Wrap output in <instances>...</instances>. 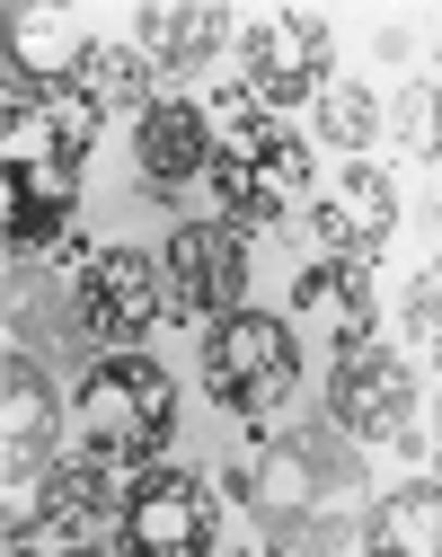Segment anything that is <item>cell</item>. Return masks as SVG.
<instances>
[{
    "mask_svg": "<svg viewBox=\"0 0 442 557\" xmlns=\"http://www.w3.org/2000/svg\"><path fill=\"white\" fill-rule=\"evenodd\" d=\"M231 505L257 531V557H354L372 531V486H363V443H345L328 416L302 425H248L231 460Z\"/></svg>",
    "mask_w": 442,
    "mask_h": 557,
    "instance_id": "1",
    "label": "cell"
},
{
    "mask_svg": "<svg viewBox=\"0 0 442 557\" xmlns=\"http://www.w3.org/2000/svg\"><path fill=\"white\" fill-rule=\"evenodd\" d=\"M204 115L221 124V151H212L221 222L248 231V239H257V231H283V222H292V203L310 195V143H302V133H274V124L257 115L248 89H221Z\"/></svg>",
    "mask_w": 442,
    "mask_h": 557,
    "instance_id": "2",
    "label": "cell"
},
{
    "mask_svg": "<svg viewBox=\"0 0 442 557\" xmlns=\"http://www.w3.org/2000/svg\"><path fill=\"white\" fill-rule=\"evenodd\" d=\"M71 434L107 469H160L177 434V381L151 355H98L71 389Z\"/></svg>",
    "mask_w": 442,
    "mask_h": 557,
    "instance_id": "3",
    "label": "cell"
},
{
    "mask_svg": "<svg viewBox=\"0 0 442 557\" xmlns=\"http://www.w3.org/2000/svg\"><path fill=\"white\" fill-rule=\"evenodd\" d=\"M204 398L221 416L274 425V416L302 398V336H292L274 310H240V319L204 327Z\"/></svg>",
    "mask_w": 442,
    "mask_h": 557,
    "instance_id": "4",
    "label": "cell"
},
{
    "mask_svg": "<svg viewBox=\"0 0 442 557\" xmlns=\"http://www.w3.org/2000/svg\"><path fill=\"white\" fill-rule=\"evenodd\" d=\"M98 98L81 89V72H45V62L10 53L0 62V124H10V160H36L53 177H81L89 143H98Z\"/></svg>",
    "mask_w": 442,
    "mask_h": 557,
    "instance_id": "5",
    "label": "cell"
},
{
    "mask_svg": "<svg viewBox=\"0 0 442 557\" xmlns=\"http://www.w3.org/2000/svg\"><path fill=\"white\" fill-rule=\"evenodd\" d=\"M71 310H81V345L133 355V345L169 319V274H160L151 248H98L71 274Z\"/></svg>",
    "mask_w": 442,
    "mask_h": 557,
    "instance_id": "6",
    "label": "cell"
},
{
    "mask_svg": "<svg viewBox=\"0 0 442 557\" xmlns=\"http://www.w3.org/2000/svg\"><path fill=\"white\" fill-rule=\"evenodd\" d=\"M328 425L345 443H398L416 434V372L407 355H390L381 336H345L336 345V363H328Z\"/></svg>",
    "mask_w": 442,
    "mask_h": 557,
    "instance_id": "7",
    "label": "cell"
},
{
    "mask_svg": "<svg viewBox=\"0 0 442 557\" xmlns=\"http://www.w3.org/2000/svg\"><path fill=\"white\" fill-rule=\"evenodd\" d=\"M124 505H133L124 469L71 451V460L36 469V513H27V522L53 540V557H107V548L124 540Z\"/></svg>",
    "mask_w": 442,
    "mask_h": 557,
    "instance_id": "8",
    "label": "cell"
},
{
    "mask_svg": "<svg viewBox=\"0 0 442 557\" xmlns=\"http://www.w3.org/2000/svg\"><path fill=\"white\" fill-rule=\"evenodd\" d=\"M221 531H231V505L221 486L195 469H142L133 505H124V548L133 557H212Z\"/></svg>",
    "mask_w": 442,
    "mask_h": 557,
    "instance_id": "9",
    "label": "cell"
},
{
    "mask_svg": "<svg viewBox=\"0 0 442 557\" xmlns=\"http://www.w3.org/2000/svg\"><path fill=\"white\" fill-rule=\"evenodd\" d=\"M160 274H169V319H195V327H221L248 310V231L231 222H177L169 248H160Z\"/></svg>",
    "mask_w": 442,
    "mask_h": 557,
    "instance_id": "10",
    "label": "cell"
},
{
    "mask_svg": "<svg viewBox=\"0 0 442 557\" xmlns=\"http://www.w3.org/2000/svg\"><path fill=\"white\" fill-rule=\"evenodd\" d=\"M240 89L257 107H302V98H328V18L319 10H274L240 36Z\"/></svg>",
    "mask_w": 442,
    "mask_h": 557,
    "instance_id": "11",
    "label": "cell"
},
{
    "mask_svg": "<svg viewBox=\"0 0 442 557\" xmlns=\"http://www.w3.org/2000/svg\"><path fill=\"white\" fill-rule=\"evenodd\" d=\"M310 239L336 265H381V248L398 239V177L390 169H354L336 186V203H310Z\"/></svg>",
    "mask_w": 442,
    "mask_h": 557,
    "instance_id": "12",
    "label": "cell"
},
{
    "mask_svg": "<svg viewBox=\"0 0 442 557\" xmlns=\"http://www.w3.org/2000/svg\"><path fill=\"white\" fill-rule=\"evenodd\" d=\"M212 151H221V133H212V115L195 98H160L151 115L133 124V169H142L151 195H169L186 177H212Z\"/></svg>",
    "mask_w": 442,
    "mask_h": 557,
    "instance_id": "13",
    "label": "cell"
},
{
    "mask_svg": "<svg viewBox=\"0 0 442 557\" xmlns=\"http://www.w3.org/2000/svg\"><path fill=\"white\" fill-rule=\"evenodd\" d=\"M0 195H10V265H36L71 239V203H81V177H53L36 160L0 169Z\"/></svg>",
    "mask_w": 442,
    "mask_h": 557,
    "instance_id": "14",
    "label": "cell"
},
{
    "mask_svg": "<svg viewBox=\"0 0 442 557\" xmlns=\"http://www.w3.org/2000/svg\"><path fill=\"white\" fill-rule=\"evenodd\" d=\"M53 425H62V407H53L45 363L10 355V363H0V443H10V486L36 478V469H53Z\"/></svg>",
    "mask_w": 442,
    "mask_h": 557,
    "instance_id": "15",
    "label": "cell"
},
{
    "mask_svg": "<svg viewBox=\"0 0 442 557\" xmlns=\"http://www.w3.org/2000/svg\"><path fill=\"white\" fill-rule=\"evenodd\" d=\"M354 557H442V469L416 478V486H390Z\"/></svg>",
    "mask_w": 442,
    "mask_h": 557,
    "instance_id": "16",
    "label": "cell"
},
{
    "mask_svg": "<svg viewBox=\"0 0 442 557\" xmlns=\"http://www.w3.org/2000/svg\"><path fill=\"white\" fill-rule=\"evenodd\" d=\"M133 45L160 62V72H212L221 45H231V10H142Z\"/></svg>",
    "mask_w": 442,
    "mask_h": 557,
    "instance_id": "17",
    "label": "cell"
},
{
    "mask_svg": "<svg viewBox=\"0 0 442 557\" xmlns=\"http://www.w3.org/2000/svg\"><path fill=\"white\" fill-rule=\"evenodd\" d=\"M71 72H81V89L107 107V115H151L160 107V62L142 53V45H81L71 53Z\"/></svg>",
    "mask_w": 442,
    "mask_h": 557,
    "instance_id": "18",
    "label": "cell"
},
{
    "mask_svg": "<svg viewBox=\"0 0 442 557\" xmlns=\"http://www.w3.org/2000/svg\"><path fill=\"white\" fill-rule=\"evenodd\" d=\"M319 301L345 310V336H372V265H336V257H319L310 274H292V310H319ZM345 336H336V345H345Z\"/></svg>",
    "mask_w": 442,
    "mask_h": 557,
    "instance_id": "19",
    "label": "cell"
},
{
    "mask_svg": "<svg viewBox=\"0 0 442 557\" xmlns=\"http://www.w3.org/2000/svg\"><path fill=\"white\" fill-rule=\"evenodd\" d=\"M319 133L336 151H372V133H381V98L372 89H328L319 98Z\"/></svg>",
    "mask_w": 442,
    "mask_h": 557,
    "instance_id": "20",
    "label": "cell"
},
{
    "mask_svg": "<svg viewBox=\"0 0 442 557\" xmlns=\"http://www.w3.org/2000/svg\"><path fill=\"white\" fill-rule=\"evenodd\" d=\"M407 345H425V363H442V257L416 274V293H407Z\"/></svg>",
    "mask_w": 442,
    "mask_h": 557,
    "instance_id": "21",
    "label": "cell"
},
{
    "mask_svg": "<svg viewBox=\"0 0 442 557\" xmlns=\"http://www.w3.org/2000/svg\"><path fill=\"white\" fill-rule=\"evenodd\" d=\"M0 557H53V540H45L36 522H19V513H10V531H0Z\"/></svg>",
    "mask_w": 442,
    "mask_h": 557,
    "instance_id": "22",
    "label": "cell"
},
{
    "mask_svg": "<svg viewBox=\"0 0 442 557\" xmlns=\"http://www.w3.org/2000/svg\"><path fill=\"white\" fill-rule=\"evenodd\" d=\"M425 151H442V98H433V115H425Z\"/></svg>",
    "mask_w": 442,
    "mask_h": 557,
    "instance_id": "23",
    "label": "cell"
}]
</instances>
